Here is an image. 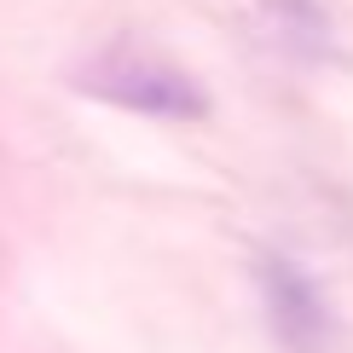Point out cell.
I'll return each instance as SVG.
<instances>
[{
  "instance_id": "1",
  "label": "cell",
  "mask_w": 353,
  "mask_h": 353,
  "mask_svg": "<svg viewBox=\"0 0 353 353\" xmlns=\"http://www.w3.org/2000/svg\"><path fill=\"white\" fill-rule=\"evenodd\" d=\"M255 290H261L267 330H272V342L284 353H330L336 347L330 296H325V284H319L296 255L267 249V261H261V272H255Z\"/></svg>"
},
{
  "instance_id": "2",
  "label": "cell",
  "mask_w": 353,
  "mask_h": 353,
  "mask_svg": "<svg viewBox=\"0 0 353 353\" xmlns=\"http://www.w3.org/2000/svg\"><path fill=\"white\" fill-rule=\"evenodd\" d=\"M110 105L151 110V116H203V93L191 87L180 70L151 64V58H110V76L93 81Z\"/></svg>"
}]
</instances>
